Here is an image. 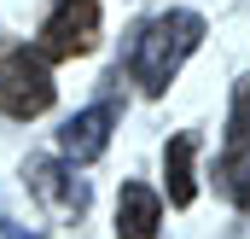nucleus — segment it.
<instances>
[{
    "label": "nucleus",
    "mask_w": 250,
    "mask_h": 239,
    "mask_svg": "<svg viewBox=\"0 0 250 239\" xmlns=\"http://www.w3.org/2000/svg\"><path fill=\"white\" fill-rule=\"evenodd\" d=\"M215 187H221L227 204L250 210V152H221V164H215Z\"/></svg>",
    "instance_id": "8"
},
{
    "label": "nucleus",
    "mask_w": 250,
    "mask_h": 239,
    "mask_svg": "<svg viewBox=\"0 0 250 239\" xmlns=\"http://www.w3.org/2000/svg\"><path fill=\"white\" fill-rule=\"evenodd\" d=\"M157 222H163V198L146 181H128L117 192V239H157Z\"/></svg>",
    "instance_id": "5"
},
{
    "label": "nucleus",
    "mask_w": 250,
    "mask_h": 239,
    "mask_svg": "<svg viewBox=\"0 0 250 239\" xmlns=\"http://www.w3.org/2000/svg\"><path fill=\"white\" fill-rule=\"evenodd\" d=\"M0 239H41V234H0Z\"/></svg>",
    "instance_id": "10"
},
{
    "label": "nucleus",
    "mask_w": 250,
    "mask_h": 239,
    "mask_svg": "<svg viewBox=\"0 0 250 239\" xmlns=\"http://www.w3.org/2000/svg\"><path fill=\"white\" fill-rule=\"evenodd\" d=\"M23 175H29V187H35L41 198H53L59 210H70V216H82V210H87V181H76L59 158H29V169H23Z\"/></svg>",
    "instance_id": "6"
},
{
    "label": "nucleus",
    "mask_w": 250,
    "mask_h": 239,
    "mask_svg": "<svg viewBox=\"0 0 250 239\" xmlns=\"http://www.w3.org/2000/svg\"><path fill=\"white\" fill-rule=\"evenodd\" d=\"M198 41H204V18H198V12H163V18H151V24L134 35L128 76H134L146 94H163Z\"/></svg>",
    "instance_id": "1"
},
{
    "label": "nucleus",
    "mask_w": 250,
    "mask_h": 239,
    "mask_svg": "<svg viewBox=\"0 0 250 239\" xmlns=\"http://www.w3.org/2000/svg\"><path fill=\"white\" fill-rule=\"evenodd\" d=\"M53 105V76H47V59L29 53V47H6L0 53V111L18 122L41 117Z\"/></svg>",
    "instance_id": "2"
},
{
    "label": "nucleus",
    "mask_w": 250,
    "mask_h": 239,
    "mask_svg": "<svg viewBox=\"0 0 250 239\" xmlns=\"http://www.w3.org/2000/svg\"><path fill=\"white\" fill-rule=\"evenodd\" d=\"M99 47V0H59L41 24V59H82Z\"/></svg>",
    "instance_id": "3"
},
{
    "label": "nucleus",
    "mask_w": 250,
    "mask_h": 239,
    "mask_svg": "<svg viewBox=\"0 0 250 239\" xmlns=\"http://www.w3.org/2000/svg\"><path fill=\"white\" fill-rule=\"evenodd\" d=\"M111 122H117V105H87L59 128V152L70 164H93L105 146H111Z\"/></svg>",
    "instance_id": "4"
},
{
    "label": "nucleus",
    "mask_w": 250,
    "mask_h": 239,
    "mask_svg": "<svg viewBox=\"0 0 250 239\" xmlns=\"http://www.w3.org/2000/svg\"><path fill=\"white\" fill-rule=\"evenodd\" d=\"M227 152H250V76L233 82V105H227Z\"/></svg>",
    "instance_id": "9"
},
{
    "label": "nucleus",
    "mask_w": 250,
    "mask_h": 239,
    "mask_svg": "<svg viewBox=\"0 0 250 239\" xmlns=\"http://www.w3.org/2000/svg\"><path fill=\"white\" fill-rule=\"evenodd\" d=\"M192 152H198V134H175L169 140V152H163V175H169V204H192Z\"/></svg>",
    "instance_id": "7"
},
{
    "label": "nucleus",
    "mask_w": 250,
    "mask_h": 239,
    "mask_svg": "<svg viewBox=\"0 0 250 239\" xmlns=\"http://www.w3.org/2000/svg\"><path fill=\"white\" fill-rule=\"evenodd\" d=\"M0 228H6V222H0Z\"/></svg>",
    "instance_id": "11"
}]
</instances>
